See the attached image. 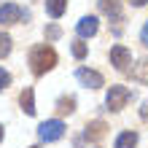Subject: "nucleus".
<instances>
[{
    "label": "nucleus",
    "mask_w": 148,
    "mask_h": 148,
    "mask_svg": "<svg viewBox=\"0 0 148 148\" xmlns=\"http://www.w3.org/2000/svg\"><path fill=\"white\" fill-rule=\"evenodd\" d=\"M86 51H89V49H86V43H81V40H75V43H73V57H75V59H84V57H86Z\"/></svg>",
    "instance_id": "nucleus-15"
},
{
    "label": "nucleus",
    "mask_w": 148,
    "mask_h": 148,
    "mask_svg": "<svg viewBox=\"0 0 148 148\" xmlns=\"http://www.w3.org/2000/svg\"><path fill=\"white\" fill-rule=\"evenodd\" d=\"M145 3V0H132V5H143Z\"/></svg>",
    "instance_id": "nucleus-20"
},
{
    "label": "nucleus",
    "mask_w": 148,
    "mask_h": 148,
    "mask_svg": "<svg viewBox=\"0 0 148 148\" xmlns=\"http://www.w3.org/2000/svg\"><path fill=\"white\" fill-rule=\"evenodd\" d=\"M97 3H100V11L105 14V16H110L113 22L121 19V5H119V0H97Z\"/></svg>",
    "instance_id": "nucleus-8"
},
{
    "label": "nucleus",
    "mask_w": 148,
    "mask_h": 148,
    "mask_svg": "<svg viewBox=\"0 0 148 148\" xmlns=\"http://www.w3.org/2000/svg\"><path fill=\"white\" fill-rule=\"evenodd\" d=\"M75 78L84 86H89V89H100V86L105 84V78H102L97 70H89V67H78V70H75Z\"/></svg>",
    "instance_id": "nucleus-6"
},
{
    "label": "nucleus",
    "mask_w": 148,
    "mask_h": 148,
    "mask_svg": "<svg viewBox=\"0 0 148 148\" xmlns=\"http://www.w3.org/2000/svg\"><path fill=\"white\" fill-rule=\"evenodd\" d=\"M59 35H62V30H59L57 24H51V27L46 30V38H49V40H54V38H59Z\"/></svg>",
    "instance_id": "nucleus-17"
},
{
    "label": "nucleus",
    "mask_w": 148,
    "mask_h": 148,
    "mask_svg": "<svg viewBox=\"0 0 148 148\" xmlns=\"http://www.w3.org/2000/svg\"><path fill=\"white\" fill-rule=\"evenodd\" d=\"M65 135V124L59 119H51V121H43V124L38 127V137L43 143H54V140H59V137Z\"/></svg>",
    "instance_id": "nucleus-2"
},
{
    "label": "nucleus",
    "mask_w": 148,
    "mask_h": 148,
    "mask_svg": "<svg viewBox=\"0 0 148 148\" xmlns=\"http://www.w3.org/2000/svg\"><path fill=\"white\" fill-rule=\"evenodd\" d=\"M3 135H5V129H3V127H0V143H3Z\"/></svg>",
    "instance_id": "nucleus-21"
},
{
    "label": "nucleus",
    "mask_w": 148,
    "mask_h": 148,
    "mask_svg": "<svg viewBox=\"0 0 148 148\" xmlns=\"http://www.w3.org/2000/svg\"><path fill=\"white\" fill-rule=\"evenodd\" d=\"M54 65H57V51L51 49V46L40 43V46H35V49L30 51V67H32V73H35V75L49 73Z\"/></svg>",
    "instance_id": "nucleus-1"
},
{
    "label": "nucleus",
    "mask_w": 148,
    "mask_h": 148,
    "mask_svg": "<svg viewBox=\"0 0 148 148\" xmlns=\"http://www.w3.org/2000/svg\"><path fill=\"white\" fill-rule=\"evenodd\" d=\"M97 16H84L81 22L75 24V30H78V35L81 38H92V35H97Z\"/></svg>",
    "instance_id": "nucleus-7"
},
{
    "label": "nucleus",
    "mask_w": 148,
    "mask_h": 148,
    "mask_svg": "<svg viewBox=\"0 0 148 148\" xmlns=\"http://www.w3.org/2000/svg\"><path fill=\"white\" fill-rule=\"evenodd\" d=\"M11 54V35H5V32H0V59Z\"/></svg>",
    "instance_id": "nucleus-13"
},
{
    "label": "nucleus",
    "mask_w": 148,
    "mask_h": 148,
    "mask_svg": "<svg viewBox=\"0 0 148 148\" xmlns=\"http://www.w3.org/2000/svg\"><path fill=\"white\" fill-rule=\"evenodd\" d=\"M30 148H40V145H30Z\"/></svg>",
    "instance_id": "nucleus-22"
},
{
    "label": "nucleus",
    "mask_w": 148,
    "mask_h": 148,
    "mask_svg": "<svg viewBox=\"0 0 148 148\" xmlns=\"http://www.w3.org/2000/svg\"><path fill=\"white\" fill-rule=\"evenodd\" d=\"M8 86H11V73H5L3 67H0V92L8 89Z\"/></svg>",
    "instance_id": "nucleus-16"
},
{
    "label": "nucleus",
    "mask_w": 148,
    "mask_h": 148,
    "mask_svg": "<svg viewBox=\"0 0 148 148\" xmlns=\"http://www.w3.org/2000/svg\"><path fill=\"white\" fill-rule=\"evenodd\" d=\"M140 119H143V121H148V100L143 102V108H140Z\"/></svg>",
    "instance_id": "nucleus-18"
},
{
    "label": "nucleus",
    "mask_w": 148,
    "mask_h": 148,
    "mask_svg": "<svg viewBox=\"0 0 148 148\" xmlns=\"http://www.w3.org/2000/svg\"><path fill=\"white\" fill-rule=\"evenodd\" d=\"M140 40L148 46V24H145V27H143V32H140Z\"/></svg>",
    "instance_id": "nucleus-19"
},
{
    "label": "nucleus",
    "mask_w": 148,
    "mask_h": 148,
    "mask_svg": "<svg viewBox=\"0 0 148 148\" xmlns=\"http://www.w3.org/2000/svg\"><path fill=\"white\" fill-rule=\"evenodd\" d=\"M129 100H132V92H129L127 86H110V89H108V97H105V105L110 110H121Z\"/></svg>",
    "instance_id": "nucleus-3"
},
{
    "label": "nucleus",
    "mask_w": 148,
    "mask_h": 148,
    "mask_svg": "<svg viewBox=\"0 0 148 148\" xmlns=\"http://www.w3.org/2000/svg\"><path fill=\"white\" fill-rule=\"evenodd\" d=\"M65 8H67V0H46V11L51 19H59L65 14Z\"/></svg>",
    "instance_id": "nucleus-10"
},
{
    "label": "nucleus",
    "mask_w": 148,
    "mask_h": 148,
    "mask_svg": "<svg viewBox=\"0 0 148 148\" xmlns=\"http://www.w3.org/2000/svg\"><path fill=\"white\" fill-rule=\"evenodd\" d=\"M102 129H105V124H102V121H94L92 127H86V137H92V140H94V137L102 135Z\"/></svg>",
    "instance_id": "nucleus-14"
},
{
    "label": "nucleus",
    "mask_w": 148,
    "mask_h": 148,
    "mask_svg": "<svg viewBox=\"0 0 148 148\" xmlns=\"http://www.w3.org/2000/svg\"><path fill=\"white\" fill-rule=\"evenodd\" d=\"M137 145V132H121L119 137H116V148H135Z\"/></svg>",
    "instance_id": "nucleus-11"
},
{
    "label": "nucleus",
    "mask_w": 148,
    "mask_h": 148,
    "mask_svg": "<svg viewBox=\"0 0 148 148\" xmlns=\"http://www.w3.org/2000/svg\"><path fill=\"white\" fill-rule=\"evenodd\" d=\"M57 110L59 113H73L75 110V100L73 97H59L57 100Z\"/></svg>",
    "instance_id": "nucleus-12"
},
{
    "label": "nucleus",
    "mask_w": 148,
    "mask_h": 148,
    "mask_svg": "<svg viewBox=\"0 0 148 148\" xmlns=\"http://www.w3.org/2000/svg\"><path fill=\"white\" fill-rule=\"evenodd\" d=\"M110 65H116V70H127L132 65V51L127 46H113L110 49Z\"/></svg>",
    "instance_id": "nucleus-5"
},
{
    "label": "nucleus",
    "mask_w": 148,
    "mask_h": 148,
    "mask_svg": "<svg viewBox=\"0 0 148 148\" xmlns=\"http://www.w3.org/2000/svg\"><path fill=\"white\" fill-rule=\"evenodd\" d=\"M19 105H22V110L27 113V116H35V92H32L30 86L22 92V97H19Z\"/></svg>",
    "instance_id": "nucleus-9"
},
{
    "label": "nucleus",
    "mask_w": 148,
    "mask_h": 148,
    "mask_svg": "<svg viewBox=\"0 0 148 148\" xmlns=\"http://www.w3.org/2000/svg\"><path fill=\"white\" fill-rule=\"evenodd\" d=\"M24 16L27 14H24L16 3H3L0 5V24H19Z\"/></svg>",
    "instance_id": "nucleus-4"
}]
</instances>
